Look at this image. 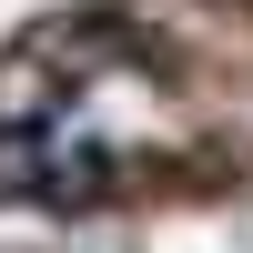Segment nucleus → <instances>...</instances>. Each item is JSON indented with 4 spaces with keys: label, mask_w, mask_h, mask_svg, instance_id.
I'll return each mask as SVG.
<instances>
[{
    "label": "nucleus",
    "mask_w": 253,
    "mask_h": 253,
    "mask_svg": "<svg viewBox=\"0 0 253 253\" xmlns=\"http://www.w3.org/2000/svg\"><path fill=\"white\" fill-rule=\"evenodd\" d=\"M112 193V152L71 101H10L0 112V203H41V213H81Z\"/></svg>",
    "instance_id": "nucleus-1"
}]
</instances>
